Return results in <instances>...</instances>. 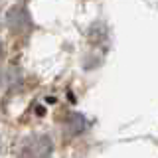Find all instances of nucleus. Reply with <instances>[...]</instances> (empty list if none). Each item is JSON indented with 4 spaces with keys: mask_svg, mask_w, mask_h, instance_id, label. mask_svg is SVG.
<instances>
[{
    "mask_svg": "<svg viewBox=\"0 0 158 158\" xmlns=\"http://www.w3.org/2000/svg\"><path fill=\"white\" fill-rule=\"evenodd\" d=\"M52 152V142L46 136H38L26 146V154L30 158H48V154Z\"/></svg>",
    "mask_w": 158,
    "mask_h": 158,
    "instance_id": "nucleus-1",
    "label": "nucleus"
},
{
    "mask_svg": "<svg viewBox=\"0 0 158 158\" xmlns=\"http://www.w3.org/2000/svg\"><path fill=\"white\" fill-rule=\"evenodd\" d=\"M0 57H2V44H0Z\"/></svg>",
    "mask_w": 158,
    "mask_h": 158,
    "instance_id": "nucleus-2",
    "label": "nucleus"
}]
</instances>
